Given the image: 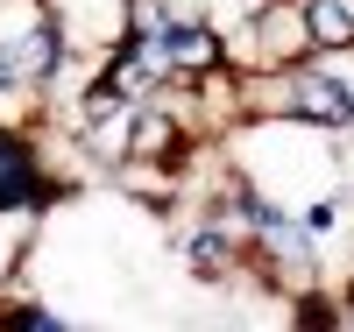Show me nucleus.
Here are the masks:
<instances>
[{
    "label": "nucleus",
    "mask_w": 354,
    "mask_h": 332,
    "mask_svg": "<svg viewBox=\"0 0 354 332\" xmlns=\"http://www.w3.org/2000/svg\"><path fill=\"white\" fill-rule=\"evenodd\" d=\"M0 332H71V311L43 304V297H8L0 290Z\"/></svg>",
    "instance_id": "obj_5"
},
{
    "label": "nucleus",
    "mask_w": 354,
    "mask_h": 332,
    "mask_svg": "<svg viewBox=\"0 0 354 332\" xmlns=\"http://www.w3.org/2000/svg\"><path fill=\"white\" fill-rule=\"evenodd\" d=\"M312 57V28H305V8L298 0H262V8L227 36V64L234 71H283Z\"/></svg>",
    "instance_id": "obj_1"
},
{
    "label": "nucleus",
    "mask_w": 354,
    "mask_h": 332,
    "mask_svg": "<svg viewBox=\"0 0 354 332\" xmlns=\"http://www.w3.org/2000/svg\"><path fill=\"white\" fill-rule=\"evenodd\" d=\"M57 177H50V156H43V141L28 135V128H8L0 120V226L8 219H43L50 205H57Z\"/></svg>",
    "instance_id": "obj_2"
},
{
    "label": "nucleus",
    "mask_w": 354,
    "mask_h": 332,
    "mask_svg": "<svg viewBox=\"0 0 354 332\" xmlns=\"http://www.w3.org/2000/svg\"><path fill=\"white\" fill-rule=\"evenodd\" d=\"M177 262H185L198 283H234V276L248 268V240L234 233L220 213H205V219H198L185 240H177Z\"/></svg>",
    "instance_id": "obj_3"
},
{
    "label": "nucleus",
    "mask_w": 354,
    "mask_h": 332,
    "mask_svg": "<svg viewBox=\"0 0 354 332\" xmlns=\"http://www.w3.org/2000/svg\"><path fill=\"white\" fill-rule=\"evenodd\" d=\"M305 28H312V50H347L354 43V0H298Z\"/></svg>",
    "instance_id": "obj_4"
}]
</instances>
